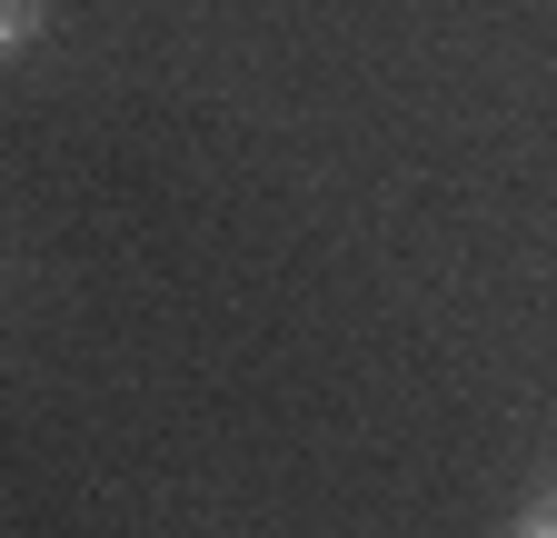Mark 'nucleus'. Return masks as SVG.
Listing matches in <instances>:
<instances>
[{
    "label": "nucleus",
    "mask_w": 557,
    "mask_h": 538,
    "mask_svg": "<svg viewBox=\"0 0 557 538\" xmlns=\"http://www.w3.org/2000/svg\"><path fill=\"white\" fill-rule=\"evenodd\" d=\"M40 21H50V0H0V50H30Z\"/></svg>",
    "instance_id": "nucleus-1"
},
{
    "label": "nucleus",
    "mask_w": 557,
    "mask_h": 538,
    "mask_svg": "<svg viewBox=\"0 0 557 538\" xmlns=\"http://www.w3.org/2000/svg\"><path fill=\"white\" fill-rule=\"evenodd\" d=\"M518 538H557V479H547V489L518 509Z\"/></svg>",
    "instance_id": "nucleus-2"
}]
</instances>
